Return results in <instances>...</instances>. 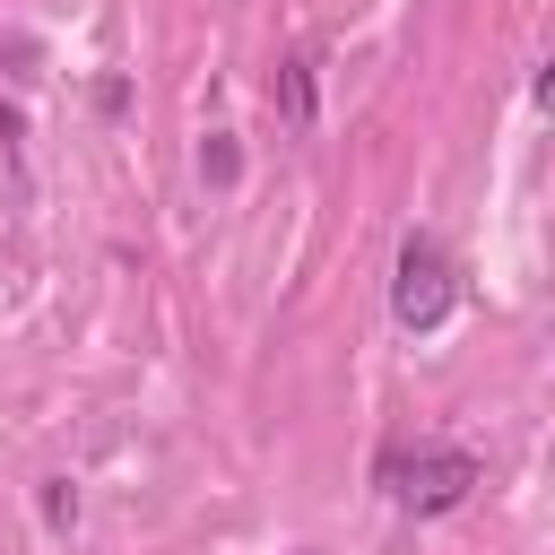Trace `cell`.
<instances>
[{
  "label": "cell",
  "mask_w": 555,
  "mask_h": 555,
  "mask_svg": "<svg viewBox=\"0 0 555 555\" xmlns=\"http://www.w3.org/2000/svg\"><path fill=\"white\" fill-rule=\"evenodd\" d=\"M382 494H390L399 512H416V520L460 512V503L477 494V460H468L460 442H416V451H390V460H382Z\"/></svg>",
  "instance_id": "6da1fadb"
},
{
  "label": "cell",
  "mask_w": 555,
  "mask_h": 555,
  "mask_svg": "<svg viewBox=\"0 0 555 555\" xmlns=\"http://www.w3.org/2000/svg\"><path fill=\"white\" fill-rule=\"evenodd\" d=\"M451 304H460L451 251H442L434 234H408V243H399V269H390V321H399L408 338H434V330L451 321Z\"/></svg>",
  "instance_id": "7a4b0ae2"
},
{
  "label": "cell",
  "mask_w": 555,
  "mask_h": 555,
  "mask_svg": "<svg viewBox=\"0 0 555 555\" xmlns=\"http://www.w3.org/2000/svg\"><path fill=\"white\" fill-rule=\"evenodd\" d=\"M286 113H295V121L312 113V87H304V61H286Z\"/></svg>",
  "instance_id": "3957f363"
}]
</instances>
